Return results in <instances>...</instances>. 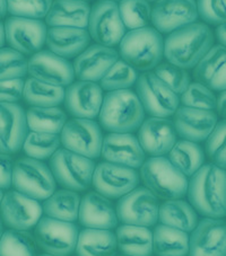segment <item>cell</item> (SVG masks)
I'll return each mask as SVG.
<instances>
[{"label": "cell", "instance_id": "obj_19", "mask_svg": "<svg viewBox=\"0 0 226 256\" xmlns=\"http://www.w3.org/2000/svg\"><path fill=\"white\" fill-rule=\"evenodd\" d=\"M188 256H226V222L205 218L190 236Z\"/></svg>", "mask_w": 226, "mask_h": 256}, {"label": "cell", "instance_id": "obj_17", "mask_svg": "<svg viewBox=\"0 0 226 256\" xmlns=\"http://www.w3.org/2000/svg\"><path fill=\"white\" fill-rule=\"evenodd\" d=\"M28 74L38 80L60 87L72 85L76 77L73 64L50 50H41L31 56Z\"/></svg>", "mask_w": 226, "mask_h": 256}, {"label": "cell", "instance_id": "obj_29", "mask_svg": "<svg viewBox=\"0 0 226 256\" xmlns=\"http://www.w3.org/2000/svg\"><path fill=\"white\" fill-rule=\"evenodd\" d=\"M116 234L108 229L85 228L79 232L76 253L78 256H116Z\"/></svg>", "mask_w": 226, "mask_h": 256}, {"label": "cell", "instance_id": "obj_5", "mask_svg": "<svg viewBox=\"0 0 226 256\" xmlns=\"http://www.w3.org/2000/svg\"><path fill=\"white\" fill-rule=\"evenodd\" d=\"M140 178L157 198L175 200L187 196L189 180L165 156L150 157L140 167Z\"/></svg>", "mask_w": 226, "mask_h": 256}, {"label": "cell", "instance_id": "obj_9", "mask_svg": "<svg viewBox=\"0 0 226 256\" xmlns=\"http://www.w3.org/2000/svg\"><path fill=\"white\" fill-rule=\"evenodd\" d=\"M87 28L96 44L109 48L119 46L127 33L118 4L112 0H100L93 5Z\"/></svg>", "mask_w": 226, "mask_h": 256}, {"label": "cell", "instance_id": "obj_56", "mask_svg": "<svg viewBox=\"0 0 226 256\" xmlns=\"http://www.w3.org/2000/svg\"><path fill=\"white\" fill-rule=\"evenodd\" d=\"M147 2H157V0H147Z\"/></svg>", "mask_w": 226, "mask_h": 256}, {"label": "cell", "instance_id": "obj_3", "mask_svg": "<svg viewBox=\"0 0 226 256\" xmlns=\"http://www.w3.org/2000/svg\"><path fill=\"white\" fill-rule=\"evenodd\" d=\"M145 110L138 96L130 90L108 92L99 114L104 130L117 134H131L145 121Z\"/></svg>", "mask_w": 226, "mask_h": 256}, {"label": "cell", "instance_id": "obj_43", "mask_svg": "<svg viewBox=\"0 0 226 256\" xmlns=\"http://www.w3.org/2000/svg\"><path fill=\"white\" fill-rule=\"evenodd\" d=\"M7 10L12 16L25 18H46L53 0H6Z\"/></svg>", "mask_w": 226, "mask_h": 256}, {"label": "cell", "instance_id": "obj_8", "mask_svg": "<svg viewBox=\"0 0 226 256\" xmlns=\"http://www.w3.org/2000/svg\"><path fill=\"white\" fill-rule=\"evenodd\" d=\"M136 94L146 113L170 118L180 106V97L153 72H143L136 82Z\"/></svg>", "mask_w": 226, "mask_h": 256}, {"label": "cell", "instance_id": "obj_32", "mask_svg": "<svg viewBox=\"0 0 226 256\" xmlns=\"http://www.w3.org/2000/svg\"><path fill=\"white\" fill-rule=\"evenodd\" d=\"M190 236L179 229L158 224L153 232V253L157 256H187Z\"/></svg>", "mask_w": 226, "mask_h": 256}, {"label": "cell", "instance_id": "obj_51", "mask_svg": "<svg viewBox=\"0 0 226 256\" xmlns=\"http://www.w3.org/2000/svg\"><path fill=\"white\" fill-rule=\"evenodd\" d=\"M5 24L3 23V22H0V48H3L4 43H5Z\"/></svg>", "mask_w": 226, "mask_h": 256}, {"label": "cell", "instance_id": "obj_25", "mask_svg": "<svg viewBox=\"0 0 226 256\" xmlns=\"http://www.w3.org/2000/svg\"><path fill=\"white\" fill-rule=\"evenodd\" d=\"M78 220L85 228L111 229L118 226L117 210L109 198L99 192H90L82 198Z\"/></svg>", "mask_w": 226, "mask_h": 256}, {"label": "cell", "instance_id": "obj_53", "mask_svg": "<svg viewBox=\"0 0 226 256\" xmlns=\"http://www.w3.org/2000/svg\"><path fill=\"white\" fill-rule=\"evenodd\" d=\"M3 234H4V222H3L2 218H0V238H2Z\"/></svg>", "mask_w": 226, "mask_h": 256}, {"label": "cell", "instance_id": "obj_10", "mask_svg": "<svg viewBox=\"0 0 226 256\" xmlns=\"http://www.w3.org/2000/svg\"><path fill=\"white\" fill-rule=\"evenodd\" d=\"M79 229L74 222L50 217L40 219L34 230L37 245L48 254L68 256L76 250Z\"/></svg>", "mask_w": 226, "mask_h": 256}, {"label": "cell", "instance_id": "obj_26", "mask_svg": "<svg viewBox=\"0 0 226 256\" xmlns=\"http://www.w3.org/2000/svg\"><path fill=\"white\" fill-rule=\"evenodd\" d=\"M90 42L91 36L86 28H50L46 44L53 54L68 60L86 50Z\"/></svg>", "mask_w": 226, "mask_h": 256}, {"label": "cell", "instance_id": "obj_7", "mask_svg": "<svg viewBox=\"0 0 226 256\" xmlns=\"http://www.w3.org/2000/svg\"><path fill=\"white\" fill-rule=\"evenodd\" d=\"M56 178L50 167L34 158H21L14 165L13 186L38 201L47 200L56 191Z\"/></svg>", "mask_w": 226, "mask_h": 256}, {"label": "cell", "instance_id": "obj_6", "mask_svg": "<svg viewBox=\"0 0 226 256\" xmlns=\"http://www.w3.org/2000/svg\"><path fill=\"white\" fill-rule=\"evenodd\" d=\"M95 167V162L91 158L66 148H59L50 158V170L56 182L75 192L85 191L91 186Z\"/></svg>", "mask_w": 226, "mask_h": 256}, {"label": "cell", "instance_id": "obj_54", "mask_svg": "<svg viewBox=\"0 0 226 256\" xmlns=\"http://www.w3.org/2000/svg\"><path fill=\"white\" fill-rule=\"evenodd\" d=\"M3 198H4V192H3V190L0 188V203H2V201H3Z\"/></svg>", "mask_w": 226, "mask_h": 256}, {"label": "cell", "instance_id": "obj_2", "mask_svg": "<svg viewBox=\"0 0 226 256\" xmlns=\"http://www.w3.org/2000/svg\"><path fill=\"white\" fill-rule=\"evenodd\" d=\"M214 35L209 26L192 23L174 30L164 41V56L167 62L183 69H191L200 62L214 46Z\"/></svg>", "mask_w": 226, "mask_h": 256}, {"label": "cell", "instance_id": "obj_36", "mask_svg": "<svg viewBox=\"0 0 226 256\" xmlns=\"http://www.w3.org/2000/svg\"><path fill=\"white\" fill-rule=\"evenodd\" d=\"M26 121L31 131L59 134L67 122V114L58 106H31L26 112Z\"/></svg>", "mask_w": 226, "mask_h": 256}, {"label": "cell", "instance_id": "obj_52", "mask_svg": "<svg viewBox=\"0 0 226 256\" xmlns=\"http://www.w3.org/2000/svg\"><path fill=\"white\" fill-rule=\"evenodd\" d=\"M7 12V2L6 0H0V20L5 17Z\"/></svg>", "mask_w": 226, "mask_h": 256}, {"label": "cell", "instance_id": "obj_42", "mask_svg": "<svg viewBox=\"0 0 226 256\" xmlns=\"http://www.w3.org/2000/svg\"><path fill=\"white\" fill-rule=\"evenodd\" d=\"M182 106L215 111L217 97L211 90L200 82H190L187 90L180 97Z\"/></svg>", "mask_w": 226, "mask_h": 256}, {"label": "cell", "instance_id": "obj_16", "mask_svg": "<svg viewBox=\"0 0 226 256\" xmlns=\"http://www.w3.org/2000/svg\"><path fill=\"white\" fill-rule=\"evenodd\" d=\"M196 0H157L152 8V23L159 33L170 34L198 20Z\"/></svg>", "mask_w": 226, "mask_h": 256}, {"label": "cell", "instance_id": "obj_11", "mask_svg": "<svg viewBox=\"0 0 226 256\" xmlns=\"http://www.w3.org/2000/svg\"><path fill=\"white\" fill-rule=\"evenodd\" d=\"M103 139L100 124L90 118H75L67 121L60 134L64 148L91 160L101 157Z\"/></svg>", "mask_w": 226, "mask_h": 256}, {"label": "cell", "instance_id": "obj_28", "mask_svg": "<svg viewBox=\"0 0 226 256\" xmlns=\"http://www.w3.org/2000/svg\"><path fill=\"white\" fill-rule=\"evenodd\" d=\"M193 76L211 90H226V48L221 44L212 46L194 67Z\"/></svg>", "mask_w": 226, "mask_h": 256}, {"label": "cell", "instance_id": "obj_49", "mask_svg": "<svg viewBox=\"0 0 226 256\" xmlns=\"http://www.w3.org/2000/svg\"><path fill=\"white\" fill-rule=\"evenodd\" d=\"M216 111L217 116L223 118V120H226V90L220 92L219 96L217 97Z\"/></svg>", "mask_w": 226, "mask_h": 256}, {"label": "cell", "instance_id": "obj_55", "mask_svg": "<svg viewBox=\"0 0 226 256\" xmlns=\"http://www.w3.org/2000/svg\"><path fill=\"white\" fill-rule=\"evenodd\" d=\"M39 256H57V255H52V254H48V253H46V254H41V255H39Z\"/></svg>", "mask_w": 226, "mask_h": 256}, {"label": "cell", "instance_id": "obj_39", "mask_svg": "<svg viewBox=\"0 0 226 256\" xmlns=\"http://www.w3.org/2000/svg\"><path fill=\"white\" fill-rule=\"evenodd\" d=\"M118 6L127 30L147 28L152 22V7L147 0H120Z\"/></svg>", "mask_w": 226, "mask_h": 256}, {"label": "cell", "instance_id": "obj_59", "mask_svg": "<svg viewBox=\"0 0 226 256\" xmlns=\"http://www.w3.org/2000/svg\"><path fill=\"white\" fill-rule=\"evenodd\" d=\"M123 256H128V255H123Z\"/></svg>", "mask_w": 226, "mask_h": 256}, {"label": "cell", "instance_id": "obj_22", "mask_svg": "<svg viewBox=\"0 0 226 256\" xmlns=\"http://www.w3.org/2000/svg\"><path fill=\"white\" fill-rule=\"evenodd\" d=\"M101 156L105 162L140 168L146 160V154L139 140L132 134L110 132L104 136Z\"/></svg>", "mask_w": 226, "mask_h": 256}, {"label": "cell", "instance_id": "obj_15", "mask_svg": "<svg viewBox=\"0 0 226 256\" xmlns=\"http://www.w3.org/2000/svg\"><path fill=\"white\" fill-rule=\"evenodd\" d=\"M43 208L38 200L19 191L4 194L0 203L3 222L11 229L29 230L35 227L42 218Z\"/></svg>", "mask_w": 226, "mask_h": 256}, {"label": "cell", "instance_id": "obj_35", "mask_svg": "<svg viewBox=\"0 0 226 256\" xmlns=\"http://www.w3.org/2000/svg\"><path fill=\"white\" fill-rule=\"evenodd\" d=\"M65 94V87L50 85L31 77L25 82L23 98L31 106L55 108L64 103Z\"/></svg>", "mask_w": 226, "mask_h": 256}, {"label": "cell", "instance_id": "obj_37", "mask_svg": "<svg viewBox=\"0 0 226 256\" xmlns=\"http://www.w3.org/2000/svg\"><path fill=\"white\" fill-rule=\"evenodd\" d=\"M0 256H37V242L29 230L11 229L0 238Z\"/></svg>", "mask_w": 226, "mask_h": 256}, {"label": "cell", "instance_id": "obj_41", "mask_svg": "<svg viewBox=\"0 0 226 256\" xmlns=\"http://www.w3.org/2000/svg\"><path fill=\"white\" fill-rule=\"evenodd\" d=\"M29 60L12 48H0V80L24 78L28 74Z\"/></svg>", "mask_w": 226, "mask_h": 256}, {"label": "cell", "instance_id": "obj_38", "mask_svg": "<svg viewBox=\"0 0 226 256\" xmlns=\"http://www.w3.org/2000/svg\"><path fill=\"white\" fill-rule=\"evenodd\" d=\"M61 140L59 134H43V132L31 131L26 136L23 144L24 152L31 158L44 160L51 158L59 149Z\"/></svg>", "mask_w": 226, "mask_h": 256}, {"label": "cell", "instance_id": "obj_14", "mask_svg": "<svg viewBox=\"0 0 226 256\" xmlns=\"http://www.w3.org/2000/svg\"><path fill=\"white\" fill-rule=\"evenodd\" d=\"M48 28L41 20L13 16L5 23L6 41L24 56H33L47 43Z\"/></svg>", "mask_w": 226, "mask_h": 256}, {"label": "cell", "instance_id": "obj_12", "mask_svg": "<svg viewBox=\"0 0 226 256\" xmlns=\"http://www.w3.org/2000/svg\"><path fill=\"white\" fill-rule=\"evenodd\" d=\"M119 222L134 226L152 227L158 222V198L147 188H136L117 203Z\"/></svg>", "mask_w": 226, "mask_h": 256}, {"label": "cell", "instance_id": "obj_33", "mask_svg": "<svg viewBox=\"0 0 226 256\" xmlns=\"http://www.w3.org/2000/svg\"><path fill=\"white\" fill-rule=\"evenodd\" d=\"M81 201L77 192L68 188L59 190L44 200L43 214L53 219L74 222L78 219Z\"/></svg>", "mask_w": 226, "mask_h": 256}, {"label": "cell", "instance_id": "obj_1", "mask_svg": "<svg viewBox=\"0 0 226 256\" xmlns=\"http://www.w3.org/2000/svg\"><path fill=\"white\" fill-rule=\"evenodd\" d=\"M190 204L205 218L226 217V170L212 162L203 164L189 180Z\"/></svg>", "mask_w": 226, "mask_h": 256}, {"label": "cell", "instance_id": "obj_44", "mask_svg": "<svg viewBox=\"0 0 226 256\" xmlns=\"http://www.w3.org/2000/svg\"><path fill=\"white\" fill-rule=\"evenodd\" d=\"M205 150L212 164L226 170V120L217 122L206 140Z\"/></svg>", "mask_w": 226, "mask_h": 256}, {"label": "cell", "instance_id": "obj_45", "mask_svg": "<svg viewBox=\"0 0 226 256\" xmlns=\"http://www.w3.org/2000/svg\"><path fill=\"white\" fill-rule=\"evenodd\" d=\"M154 72L176 95H182L190 85V76L187 70L170 62L159 64Z\"/></svg>", "mask_w": 226, "mask_h": 256}, {"label": "cell", "instance_id": "obj_50", "mask_svg": "<svg viewBox=\"0 0 226 256\" xmlns=\"http://www.w3.org/2000/svg\"><path fill=\"white\" fill-rule=\"evenodd\" d=\"M215 34L219 44H221V46L226 48V23L217 26Z\"/></svg>", "mask_w": 226, "mask_h": 256}, {"label": "cell", "instance_id": "obj_18", "mask_svg": "<svg viewBox=\"0 0 226 256\" xmlns=\"http://www.w3.org/2000/svg\"><path fill=\"white\" fill-rule=\"evenodd\" d=\"M174 122L168 118L150 116L143 122L138 129V138L141 148L150 157L165 156L176 142Z\"/></svg>", "mask_w": 226, "mask_h": 256}, {"label": "cell", "instance_id": "obj_27", "mask_svg": "<svg viewBox=\"0 0 226 256\" xmlns=\"http://www.w3.org/2000/svg\"><path fill=\"white\" fill-rule=\"evenodd\" d=\"M91 6L83 0H53L46 16L50 28H87Z\"/></svg>", "mask_w": 226, "mask_h": 256}, {"label": "cell", "instance_id": "obj_46", "mask_svg": "<svg viewBox=\"0 0 226 256\" xmlns=\"http://www.w3.org/2000/svg\"><path fill=\"white\" fill-rule=\"evenodd\" d=\"M198 16L206 24L219 26L226 23V0H196Z\"/></svg>", "mask_w": 226, "mask_h": 256}, {"label": "cell", "instance_id": "obj_40", "mask_svg": "<svg viewBox=\"0 0 226 256\" xmlns=\"http://www.w3.org/2000/svg\"><path fill=\"white\" fill-rule=\"evenodd\" d=\"M138 72L123 60H118L100 80L102 90L106 92L129 90L138 80Z\"/></svg>", "mask_w": 226, "mask_h": 256}, {"label": "cell", "instance_id": "obj_57", "mask_svg": "<svg viewBox=\"0 0 226 256\" xmlns=\"http://www.w3.org/2000/svg\"><path fill=\"white\" fill-rule=\"evenodd\" d=\"M112 2H118V0H112Z\"/></svg>", "mask_w": 226, "mask_h": 256}, {"label": "cell", "instance_id": "obj_23", "mask_svg": "<svg viewBox=\"0 0 226 256\" xmlns=\"http://www.w3.org/2000/svg\"><path fill=\"white\" fill-rule=\"evenodd\" d=\"M119 60V52L113 48L100 46H88L74 61L75 76L79 80L97 82Z\"/></svg>", "mask_w": 226, "mask_h": 256}, {"label": "cell", "instance_id": "obj_20", "mask_svg": "<svg viewBox=\"0 0 226 256\" xmlns=\"http://www.w3.org/2000/svg\"><path fill=\"white\" fill-rule=\"evenodd\" d=\"M29 134L26 112L17 103H0V152H19Z\"/></svg>", "mask_w": 226, "mask_h": 256}, {"label": "cell", "instance_id": "obj_48", "mask_svg": "<svg viewBox=\"0 0 226 256\" xmlns=\"http://www.w3.org/2000/svg\"><path fill=\"white\" fill-rule=\"evenodd\" d=\"M14 162L8 154L0 152V188L8 190L13 185Z\"/></svg>", "mask_w": 226, "mask_h": 256}, {"label": "cell", "instance_id": "obj_47", "mask_svg": "<svg viewBox=\"0 0 226 256\" xmlns=\"http://www.w3.org/2000/svg\"><path fill=\"white\" fill-rule=\"evenodd\" d=\"M23 78L0 80V103H17L23 98Z\"/></svg>", "mask_w": 226, "mask_h": 256}, {"label": "cell", "instance_id": "obj_4", "mask_svg": "<svg viewBox=\"0 0 226 256\" xmlns=\"http://www.w3.org/2000/svg\"><path fill=\"white\" fill-rule=\"evenodd\" d=\"M119 56L137 72H150L164 56V40L154 28L129 30L119 43Z\"/></svg>", "mask_w": 226, "mask_h": 256}, {"label": "cell", "instance_id": "obj_13", "mask_svg": "<svg viewBox=\"0 0 226 256\" xmlns=\"http://www.w3.org/2000/svg\"><path fill=\"white\" fill-rule=\"evenodd\" d=\"M140 175L131 167L102 162L96 165L93 175L95 191L109 198H120L138 188Z\"/></svg>", "mask_w": 226, "mask_h": 256}, {"label": "cell", "instance_id": "obj_31", "mask_svg": "<svg viewBox=\"0 0 226 256\" xmlns=\"http://www.w3.org/2000/svg\"><path fill=\"white\" fill-rule=\"evenodd\" d=\"M158 220L162 224L188 234L192 232L198 224L197 211L190 203L181 198L166 200L159 206Z\"/></svg>", "mask_w": 226, "mask_h": 256}, {"label": "cell", "instance_id": "obj_24", "mask_svg": "<svg viewBox=\"0 0 226 256\" xmlns=\"http://www.w3.org/2000/svg\"><path fill=\"white\" fill-rule=\"evenodd\" d=\"M217 114L188 106H181L174 113V126L179 136L193 142L206 141L217 124Z\"/></svg>", "mask_w": 226, "mask_h": 256}, {"label": "cell", "instance_id": "obj_21", "mask_svg": "<svg viewBox=\"0 0 226 256\" xmlns=\"http://www.w3.org/2000/svg\"><path fill=\"white\" fill-rule=\"evenodd\" d=\"M103 98V90L99 84L79 80L66 90L64 103L70 116L93 120L99 116Z\"/></svg>", "mask_w": 226, "mask_h": 256}, {"label": "cell", "instance_id": "obj_30", "mask_svg": "<svg viewBox=\"0 0 226 256\" xmlns=\"http://www.w3.org/2000/svg\"><path fill=\"white\" fill-rule=\"evenodd\" d=\"M118 248L128 256H152L153 232L149 227L125 224L118 227Z\"/></svg>", "mask_w": 226, "mask_h": 256}, {"label": "cell", "instance_id": "obj_58", "mask_svg": "<svg viewBox=\"0 0 226 256\" xmlns=\"http://www.w3.org/2000/svg\"><path fill=\"white\" fill-rule=\"evenodd\" d=\"M83 2H87V0H83Z\"/></svg>", "mask_w": 226, "mask_h": 256}, {"label": "cell", "instance_id": "obj_34", "mask_svg": "<svg viewBox=\"0 0 226 256\" xmlns=\"http://www.w3.org/2000/svg\"><path fill=\"white\" fill-rule=\"evenodd\" d=\"M168 160L183 175L191 178L205 162V152L197 142L182 139L168 152Z\"/></svg>", "mask_w": 226, "mask_h": 256}]
</instances>
